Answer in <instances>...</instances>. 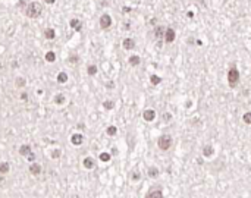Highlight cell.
Returning a JSON list of instances; mask_svg holds the SVG:
<instances>
[{
	"instance_id": "obj_19",
	"label": "cell",
	"mask_w": 251,
	"mask_h": 198,
	"mask_svg": "<svg viewBox=\"0 0 251 198\" xmlns=\"http://www.w3.org/2000/svg\"><path fill=\"white\" fill-rule=\"evenodd\" d=\"M68 81V75L65 74V72H60V74L58 75V82L60 84H65Z\"/></svg>"
},
{
	"instance_id": "obj_3",
	"label": "cell",
	"mask_w": 251,
	"mask_h": 198,
	"mask_svg": "<svg viewBox=\"0 0 251 198\" xmlns=\"http://www.w3.org/2000/svg\"><path fill=\"white\" fill-rule=\"evenodd\" d=\"M170 145H172V137L170 135H162L159 140H157V147L160 150H163V151H166V150L170 148Z\"/></svg>"
},
{
	"instance_id": "obj_24",
	"label": "cell",
	"mask_w": 251,
	"mask_h": 198,
	"mask_svg": "<svg viewBox=\"0 0 251 198\" xmlns=\"http://www.w3.org/2000/svg\"><path fill=\"white\" fill-rule=\"evenodd\" d=\"M242 120H244V122H245L247 125H251V112H247V113H244Z\"/></svg>"
},
{
	"instance_id": "obj_21",
	"label": "cell",
	"mask_w": 251,
	"mask_h": 198,
	"mask_svg": "<svg viewBox=\"0 0 251 198\" xmlns=\"http://www.w3.org/2000/svg\"><path fill=\"white\" fill-rule=\"evenodd\" d=\"M150 81H151V84H153V85H159V84L162 82V78H160V76H157V75H151Z\"/></svg>"
},
{
	"instance_id": "obj_20",
	"label": "cell",
	"mask_w": 251,
	"mask_h": 198,
	"mask_svg": "<svg viewBox=\"0 0 251 198\" xmlns=\"http://www.w3.org/2000/svg\"><path fill=\"white\" fill-rule=\"evenodd\" d=\"M106 134H107V135H110V137H113V135H116V134H117V128L112 125V126H109V128L106 129Z\"/></svg>"
},
{
	"instance_id": "obj_17",
	"label": "cell",
	"mask_w": 251,
	"mask_h": 198,
	"mask_svg": "<svg viewBox=\"0 0 251 198\" xmlns=\"http://www.w3.org/2000/svg\"><path fill=\"white\" fill-rule=\"evenodd\" d=\"M44 35H46V38H47V40H53V38L56 37V33H54V30H53V28H49V30H46V31H44Z\"/></svg>"
},
{
	"instance_id": "obj_28",
	"label": "cell",
	"mask_w": 251,
	"mask_h": 198,
	"mask_svg": "<svg viewBox=\"0 0 251 198\" xmlns=\"http://www.w3.org/2000/svg\"><path fill=\"white\" fill-rule=\"evenodd\" d=\"M103 106H104V109H109V110H110V109L115 107V103H113V101H110V100H107V101H104V103H103Z\"/></svg>"
},
{
	"instance_id": "obj_5",
	"label": "cell",
	"mask_w": 251,
	"mask_h": 198,
	"mask_svg": "<svg viewBox=\"0 0 251 198\" xmlns=\"http://www.w3.org/2000/svg\"><path fill=\"white\" fill-rule=\"evenodd\" d=\"M100 26L101 30H109L112 26V16L109 13H103L100 16Z\"/></svg>"
},
{
	"instance_id": "obj_7",
	"label": "cell",
	"mask_w": 251,
	"mask_h": 198,
	"mask_svg": "<svg viewBox=\"0 0 251 198\" xmlns=\"http://www.w3.org/2000/svg\"><path fill=\"white\" fill-rule=\"evenodd\" d=\"M142 117H144V120H147V122H151V120H154V117H156V112H154L153 109L144 110V113H142Z\"/></svg>"
},
{
	"instance_id": "obj_12",
	"label": "cell",
	"mask_w": 251,
	"mask_h": 198,
	"mask_svg": "<svg viewBox=\"0 0 251 198\" xmlns=\"http://www.w3.org/2000/svg\"><path fill=\"white\" fill-rule=\"evenodd\" d=\"M145 198H163V192L162 189H151Z\"/></svg>"
},
{
	"instance_id": "obj_30",
	"label": "cell",
	"mask_w": 251,
	"mask_h": 198,
	"mask_svg": "<svg viewBox=\"0 0 251 198\" xmlns=\"http://www.w3.org/2000/svg\"><path fill=\"white\" fill-rule=\"evenodd\" d=\"M170 119H172V115H170V113H165V115H163V120H165V122H169Z\"/></svg>"
},
{
	"instance_id": "obj_1",
	"label": "cell",
	"mask_w": 251,
	"mask_h": 198,
	"mask_svg": "<svg viewBox=\"0 0 251 198\" xmlns=\"http://www.w3.org/2000/svg\"><path fill=\"white\" fill-rule=\"evenodd\" d=\"M43 13V5L41 3H38V2H31L28 6L25 8V15L28 18H40Z\"/></svg>"
},
{
	"instance_id": "obj_4",
	"label": "cell",
	"mask_w": 251,
	"mask_h": 198,
	"mask_svg": "<svg viewBox=\"0 0 251 198\" xmlns=\"http://www.w3.org/2000/svg\"><path fill=\"white\" fill-rule=\"evenodd\" d=\"M19 154H21V156H24V157H26L30 162H35V154L31 151V147H30L28 144H25V145H21V147H19Z\"/></svg>"
},
{
	"instance_id": "obj_14",
	"label": "cell",
	"mask_w": 251,
	"mask_h": 198,
	"mask_svg": "<svg viewBox=\"0 0 251 198\" xmlns=\"http://www.w3.org/2000/svg\"><path fill=\"white\" fill-rule=\"evenodd\" d=\"M82 165L85 169H94V158H92V157H85Z\"/></svg>"
},
{
	"instance_id": "obj_32",
	"label": "cell",
	"mask_w": 251,
	"mask_h": 198,
	"mask_svg": "<svg viewBox=\"0 0 251 198\" xmlns=\"http://www.w3.org/2000/svg\"><path fill=\"white\" fill-rule=\"evenodd\" d=\"M132 179H134V181H138V179H140V175H138V173H132Z\"/></svg>"
},
{
	"instance_id": "obj_10",
	"label": "cell",
	"mask_w": 251,
	"mask_h": 198,
	"mask_svg": "<svg viewBox=\"0 0 251 198\" xmlns=\"http://www.w3.org/2000/svg\"><path fill=\"white\" fill-rule=\"evenodd\" d=\"M122 46H124L125 50H132V49H135V41L132 38H125L122 41Z\"/></svg>"
},
{
	"instance_id": "obj_27",
	"label": "cell",
	"mask_w": 251,
	"mask_h": 198,
	"mask_svg": "<svg viewBox=\"0 0 251 198\" xmlns=\"http://www.w3.org/2000/svg\"><path fill=\"white\" fill-rule=\"evenodd\" d=\"M100 160H101V162H104V163H106V162H109V160H110V154H109V153H101V154H100Z\"/></svg>"
},
{
	"instance_id": "obj_33",
	"label": "cell",
	"mask_w": 251,
	"mask_h": 198,
	"mask_svg": "<svg viewBox=\"0 0 251 198\" xmlns=\"http://www.w3.org/2000/svg\"><path fill=\"white\" fill-rule=\"evenodd\" d=\"M44 2H46V3H47V5H53V3H54V2H56V0H44Z\"/></svg>"
},
{
	"instance_id": "obj_25",
	"label": "cell",
	"mask_w": 251,
	"mask_h": 198,
	"mask_svg": "<svg viewBox=\"0 0 251 198\" xmlns=\"http://www.w3.org/2000/svg\"><path fill=\"white\" fill-rule=\"evenodd\" d=\"M87 72H88V75H91V76H92V75H96V74H97V66H96V65H90V66H88V69H87Z\"/></svg>"
},
{
	"instance_id": "obj_9",
	"label": "cell",
	"mask_w": 251,
	"mask_h": 198,
	"mask_svg": "<svg viewBox=\"0 0 251 198\" xmlns=\"http://www.w3.org/2000/svg\"><path fill=\"white\" fill-rule=\"evenodd\" d=\"M30 173L31 175H40L41 173V166L38 165V163H31L30 165Z\"/></svg>"
},
{
	"instance_id": "obj_29",
	"label": "cell",
	"mask_w": 251,
	"mask_h": 198,
	"mask_svg": "<svg viewBox=\"0 0 251 198\" xmlns=\"http://www.w3.org/2000/svg\"><path fill=\"white\" fill-rule=\"evenodd\" d=\"M51 157H53V158H59V157H60V150H53Z\"/></svg>"
},
{
	"instance_id": "obj_2",
	"label": "cell",
	"mask_w": 251,
	"mask_h": 198,
	"mask_svg": "<svg viewBox=\"0 0 251 198\" xmlns=\"http://www.w3.org/2000/svg\"><path fill=\"white\" fill-rule=\"evenodd\" d=\"M239 78H241V75H239V71L232 66L229 71H228V85L231 87V88H235L238 82H239Z\"/></svg>"
},
{
	"instance_id": "obj_13",
	"label": "cell",
	"mask_w": 251,
	"mask_h": 198,
	"mask_svg": "<svg viewBox=\"0 0 251 198\" xmlns=\"http://www.w3.org/2000/svg\"><path fill=\"white\" fill-rule=\"evenodd\" d=\"M69 25H71V28H75L76 31H81L82 30V22L79 19H71Z\"/></svg>"
},
{
	"instance_id": "obj_31",
	"label": "cell",
	"mask_w": 251,
	"mask_h": 198,
	"mask_svg": "<svg viewBox=\"0 0 251 198\" xmlns=\"http://www.w3.org/2000/svg\"><path fill=\"white\" fill-rule=\"evenodd\" d=\"M16 81H18V82H16L18 87H22V85H25V79H22V78H18Z\"/></svg>"
},
{
	"instance_id": "obj_11",
	"label": "cell",
	"mask_w": 251,
	"mask_h": 198,
	"mask_svg": "<svg viewBox=\"0 0 251 198\" xmlns=\"http://www.w3.org/2000/svg\"><path fill=\"white\" fill-rule=\"evenodd\" d=\"M165 26H162V25H159V26H156L154 28V37L157 38V40H160V38H163L165 37Z\"/></svg>"
},
{
	"instance_id": "obj_22",
	"label": "cell",
	"mask_w": 251,
	"mask_h": 198,
	"mask_svg": "<svg viewBox=\"0 0 251 198\" xmlns=\"http://www.w3.org/2000/svg\"><path fill=\"white\" fill-rule=\"evenodd\" d=\"M203 154L206 157H209L213 154V147L211 145H207V147H204V150H203Z\"/></svg>"
},
{
	"instance_id": "obj_23",
	"label": "cell",
	"mask_w": 251,
	"mask_h": 198,
	"mask_svg": "<svg viewBox=\"0 0 251 198\" xmlns=\"http://www.w3.org/2000/svg\"><path fill=\"white\" fill-rule=\"evenodd\" d=\"M157 175H159V169H157V167H150V169H148V176L156 178Z\"/></svg>"
},
{
	"instance_id": "obj_8",
	"label": "cell",
	"mask_w": 251,
	"mask_h": 198,
	"mask_svg": "<svg viewBox=\"0 0 251 198\" xmlns=\"http://www.w3.org/2000/svg\"><path fill=\"white\" fill-rule=\"evenodd\" d=\"M71 142H72L74 145H81V144L84 142L82 134H74V135L71 137Z\"/></svg>"
},
{
	"instance_id": "obj_6",
	"label": "cell",
	"mask_w": 251,
	"mask_h": 198,
	"mask_svg": "<svg viewBox=\"0 0 251 198\" xmlns=\"http://www.w3.org/2000/svg\"><path fill=\"white\" fill-rule=\"evenodd\" d=\"M165 43H167V44H170V43H173L175 41V38H176V33H175V30L173 28H166V31H165Z\"/></svg>"
},
{
	"instance_id": "obj_15",
	"label": "cell",
	"mask_w": 251,
	"mask_h": 198,
	"mask_svg": "<svg viewBox=\"0 0 251 198\" xmlns=\"http://www.w3.org/2000/svg\"><path fill=\"white\" fill-rule=\"evenodd\" d=\"M128 62H129V65H131V66H138L140 63H141V57H140V56H137V54H134V56H131V57H129V60H128Z\"/></svg>"
},
{
	"instance_id": "obj_18",
	"label": "cell",
	"mask_w": 251,
	"mask_h": 198,
	"mask_svg": "<svg viewBox=\"0 0 251 198\" xmlns=\"http://www.w3.org/2000/svg\"><path fill=\"white\" fill-rule=\"evenodd\" d=\"M46 60L50 62V63H53V62L56 60V54H54V51H47V53H46Z\"/></svg>"
},
{
	"instance_id": "obj_26",
	"label": "cell",
	"mask_w": 251,
	"mask_h": 198,
	"mask_svg": "<svg viewBox=\"0 0 251 198\" xmlns=\"http://www.w3.org/2000/svg\"><path fill=\"white\" fill-rule=\"evenodd\" d=\"M54 101H56L58 104H63V103H65V96H63V94H58L56 99H54Z\"/></svg>"
},
{
	"instance_id": "obj_16",
	"label": "cell",
	"mask_w": 251,
	"mask_h": 198,
	"mask_svg": "<svg viewBox=\"0 0 251 198\" xmlns=\"http://www.w3.org/2000/svg\"><path fill=\"white\" fill-rule=\"evenodd\" d=\"M9 170H10V165H9L8 162L0 163V175H6Z\"/></svg>"
}]
</instances>
